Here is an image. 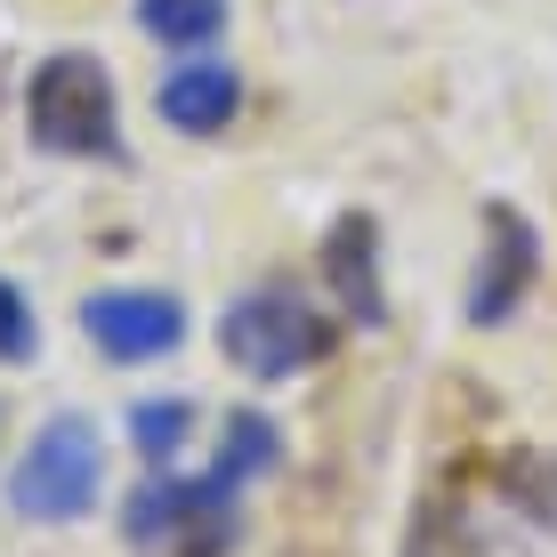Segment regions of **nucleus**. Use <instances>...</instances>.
Returning a JSON list of instances; mask_svg holds the SVG:
<instances>
[{
  "label": "nucleus",
  "mask_w": 557,
  "mask_h": 557,
  "mask_svg": "<svg viewBox=\"0 0 557 557\" xmlns=\"http://www.w3.org/2000/svg\"><path fill=\"white\" fill-rule=\"evenodd\" d=\"M25 129H33V146H41V153H57V162H129L113 73L89 49H65V57H49V65L33 73Z\"/></svg>",
  "instance_id": "f257e3e1"
},
{
  "label": "nucleus",
  "mask_w": 557,
  "mask_h": 557,
  "mask_svg": "<svg viewBox=\"0 0 557 557\" xmlns=\"http://www.w3.org/2000/svg\"><path fill=\"white\" fill-rule=\"evenodd\" d=\"M98 493H106V436L82 412L41 420L25 460L9 469V509L33 525H73V517L98 509Z\"/></svg>",
  "instance_id": "f03ea898"
},
{
  "label": "nucleus",
  "mask_w": 557,
  "mask_h": 557,
  "mask_svg": "<svg viewBox=\"0 0 557 557\" xmlns=\"http://www.w3.org/2000/svg\"><path fill=\"white\" fill-rule=\"evenodd\" d=\"M219 356L251 380H299L307 363L332 356V323L323 307H307L292 283H267V292H243L219 315Z\"/></svg>",
  "instance_id": "7ed1b4c3"
},
{
  "label": "nucleus",
  "mask_w": 557,
  "mask_h": 557,
  "mask_svg": "<svg viewBox=\"0 0 557 557\" xmlns=\"http://www.w3.org/2000/svg\"><path fill=\"white\" fill-rule=\"evenodd\" d=\"M533 283H542V235H533V219L509 202H485V259L469 275V323L476 332H502L517 307L533 299Z\"/></svg>",
  "instance_id": "20e7f679"
},
{
  "label": "nucleus",
  "mask_w": 557,
  "mask_h": 557,
  "mask_svg": "<svg viewBox=\"0 0 557 557\" xmlns=\"http://www.w3.org/2000/svg\"><path fill=\"white\" fill-rule=\"evenodd\" d=\"M82 332L106 363H162L186 348V307L170 292H98L82 299Z\"/></svg>",
  "instance_id": "39448f33"
},
{
  "label": "nucleus",
  "mask_w": 557,
  "mask_h": 557,
  "mask_svg": "<svg viewBox=\"0 0 557 557\" xmlns=\"http://www.w3.org/2000/svg\"><path fill=\"white\" fill-rule=\"evenodd\" d=\"M323 292H332L348 315L372 332V323H388V292H380V226H372V210H339L332 219V235H323Z\"/></svg>",
  "instance_id": "423d86ee"
},
{
  "label": "nucleus",
  "mask_w": 557,
  "mask_h": 557,
  "mask_svg": "<svg viewBox=\"0 0 557 557\" xmlns=\"http://www.w3.org/2000/svg\"><path fill=\"white\" fill-rule=\"evenodd\" d=\"M153 113H162L178 138H219V129H235V113H243V73L219 65V57H195V65H178L162 89H153Z\"/></svg>",
  "instance_id": "0eeeda50"
},
{
  "label": "nucleus",
  "mask_w": 557,
  "mask_h": 557,
  "mask_svg": "<svg viewBox=\"0 0 557 557\" xmlns=\"http://www.w3.org/2000/svg\"><path fill=\"white\" fill-rule=\"evenodd\" d=\"M138 25H146V41H162L178 57H202L226 33V0H138Z\"/></svg>",
  "instance_id": "6e6552de"
},
{
  "label": "nucleus",
  "mask_w": 557,
  "mask_h": 557,
  "mask_svg": "<svg viewBox=\"0 0 557 557\" xmlns=\"http://www.w3.org/2000/svg\"><path fill=\"white\" fill-rule=\"evenodd\" d=\"M186 429H195V405H186V396H153V405H129V445H138L153 469H162V460L186 445Z\"/></svg>",
  "instance_id": "1a4fd4ad"
},
{
  "label": "nucleus",
  "mask_w": 557,
  "mask_h": 557,
  "mask_svg": "<svg viewBox=\"0 0 557 557\" xmlns=\"http://www.w3.org/2000/svg\"><path fill=\"white\" fill-rule=\"evenodd\" d=\"M41 356V323H33V299L0 275V363H33Z\"/></svg>",
  "instance_id": "9d476101"
}]
</instances>
